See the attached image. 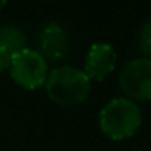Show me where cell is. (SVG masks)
I'll return each instance as SVG.
<instances>
[{"instance_id": "obj_8", "label": "cell", "mask_w": 151, "mask_h": 151, "mask_svg": "<svg viewBox=\"0 0 151 151\" xmlns=\"http://www.w3.org/2000/svg\"><path fill=\"white\" fill-rule=\"evenodd\" d=\"M138 49L145 55V59H151V20L141 26L138 34Z\"/></svg>"}, {"instance_id": "obj_5", "label": "cell", "mask_w": 151, "mask_h": 151, "mask_svg": "<svg viewBox=\"0 0 151 151\" xmlns=\"http://www.w3.org/2000/svg\"><path fill=\"white\" fill-rule=\"evenodd\" d=\"M117 63V54L111 44H93L86 54L85 60V75L89 80L102 81L107 75H111Z\"/></svg>"}, {"instance_id": "obj_2", "label": "cell", "mask_w": 151, "mask_h": 151, "mask_svg": "<svg viewBox=\"0 0 151 151\" xmlns=\"http://www.w3.org/2000/svg\"><path fill=\"white\" fill-rule=\"evenodd\" d=\"M141 125V111L128 98H114L99 112V127L111 140H127Z\"/></svg>"}, {"instance_id": "obj_1", "label": "cell", "mask_w": 151, "mask_h": 151, "mask_svg": "<svg viewBox=\"0 0 151 151\" xmlns=\"http://www.w3.org/2000/svg\"><path fill=\"white\" fill-rule=\"evenodd\" d=\"M46 93L52 102L57 106L70 107L81 104L89 94L91 80L80 68L70 65H62L47 73Z\"/></svg>"}, {"instance_id": "obj_7", "label": "cell", "mask_w": 151, "mask_h": 151, "mask_svg": "<svg viewBox=\"0 0 151 151\" xmlns=\"http://www.w3.org/2000/svg\"><path fill=\"white\" fill-rule=\"evenodd\" d=\"M0 49L8 52L12 57L26 49V36L18 26H5L0 29Z\"/></svg>"}, {"instance_id": "obj_4", "label": "cell", "mask_w": 151, "mask_h": 151, "mask_svg": "<svg viewBox=\"0 0 151 151\" xmlns=\"http://www.w3.org/2000/svg\"><path fill=\"white\" fill-rule=\"evenodd\" d=\"M119 85L132 101H151V59H133L120 70Z\"/></svg>"}, {"instance_id": "obj_9", "label": "cell", "mask_w": 151, "mask_h": 151, "mask_svg": "<svg viewBox=\"0 0 151 151\" xmlns=\"http://www.w3.org/2000/svg\"><path fill=\"white\" fill-rule=\"evenodd\" d=\"M10 62H12V55L8 52H5L4 49H0V73L10 68Z\"/></svg>"}, {"instance_id": "obj_10", "label": "cell", "mask_w": 151, "mask_h": 151, "mask_svg": "<svg viewBox=\"0 0 151 151\" xmlns=\"http://www.w3.org/2000/svg\"><path fill=\"white\" fill-rule=\"evenodd\" d=\"M4 7H5V2H0V10H2Z\"/></svg>"}, {"instance_id": "obj_6", "label": "cell", "mask_w": 151, "mask_h": 151, "mask_svg": "<svg viewBox=\"0 0 151 151\" xmlns=\"http://www.w3.org/2000/svg\"><path fill=\"white\" fill-rule=\"evenodd\" d=\"M70 49V41L65 29L57 23H50L39 34V50L46 62H59L65 59Z\"/></svg>"}, {"instance_id": "obj_3", "label": "cell", "mask_w": 151, "mask_h": 151, "mask_svg": "<svg viewBox=\"0 0 151 151\" xmlns=\"http://www.w3.org/2000/svg\"><path fill=\"white\" fill-rule=\"evenodd\" d=\"M10 73L17 85L33 91L46 83L47 62L41 57L37 50H31L26 47L24 50L12 57Z\"/></svg>"}]
</instances>
